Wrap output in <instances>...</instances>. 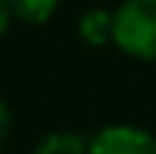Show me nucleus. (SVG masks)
Returning a JSON list of instances; mask_svg holds the SVG:
<instances>
[{
    "label": "nucleus",
    "instance_id": "f257e3e1",
    "mask_svg": "<svg viewBox=\"0 0 156 154\" xmlns=\"http://www.w3.org/2000/svg\"><path fill=\"white\" fill-rule=\"evenodd\" d=\"M113 44L130 58L156 61V0H124L113 12Z\"/></svg>",
    "mask_w": 156,
    "mask_h": 154
},
{
    "label": "nucleus",
    "instance_id": "f03ea898",
    "mask_svg": "<svg viewBox=\"0 0 156 154\" xmlns=\"http://www.w3.org/2000/svg\"><path fill=\"white\" fill-rule=\"evenodd\" d=\"M87 154H156V137L139 125H107L90 140Z\"/></svg>",
    "mask_w": 156,
    "mask_h": 154
},
{
    "label": "nucleus",
    "instance_id": "7ed1b4c3",
    "mask_svg": "<svg viewBox=\"0 0 156 154\" xmlns=\"http://www.w3.org/2000/svg\"><path fill=\"white\" fill-rule=\"evenodd\" d=\"M78 35L87 41L90 47H101L113 41V12L107 9H90L78 21Z\"/></svg>",
    "mask_w": 156,
    "mask_h": 154
},
{
    "label": "nucleus",
    "instance_id": "20e7f679",
    "mask_svg": "<svg viewBox=\"0 0 156 154\" xmlns=\"http://www.w3.org/2000/svg\"><path fill=\"white\" fill-rule=\"evenodd\" d=\"M90 140H84L75 131H52L35 145L32 154H87Z\"/></svg>",
    "mask_w": 156,
    "mask_h": 154
},
{
    "label": "nucleus",
    "instance_id": "39448f33",
    "mask_svg": "<svg viewBox=\"0 0 156 154\" xmlns=\"http://www.w3.org/2000/svg\"><path fill=\"white\" fill-rule=\"evenodd\" d=\"M12 9V15L20 17L26 23H46L58 12L61 0H6Z\"/></svg>",
    "mask_w": 156,
    "mask_h": 154
},
{
    "label": "nucleus",
    "instance_id": "423d86ee",
    "mask_svg": "<svg viewBox=\"0 0 156 154\" xmlns=\"http://www.w3.org/2000/svg\"><path fill=\"white\" fill-rule=\"evenodd\" d=\"M9 134H12V111H9V105L0 99V143H3Z\"/></svg>",
    "mask_w": 156,
    "mask_h": 154
},
{
    "label": "nucleus",
    "instance_id": "0eeeda50",
    "mask_svg": "<svg viewBox=\"0 0 156 154\" xmlns=\"http://www.w3.org/2000/svg\"><path fill=\"white\" fill-rule=\"evenodd\" d=\"M9 23H12V9H9V3H6V0H0V38L6 35Z\"/></svg>",
    "mask_w": 156,
    "mask_h": 154
}]
</instances>
